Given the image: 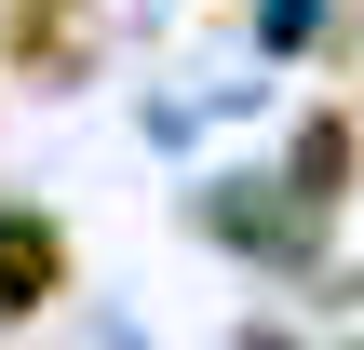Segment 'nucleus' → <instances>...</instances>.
Here are the masks:
<instances>
[{
	"label": "nucleus",
	"instance_id": "1",
	"mask_svg": "<svg viewBox=\"0 0 364 350\" xmlns=\"http://www.w3.org/2000/svg\"><path fill=\"white\" fill-rule=\"evenodd\" d=\"M68 297V229L41 202H0V324H41Z\"/></svg>",
	"mask_w": 364,
	"mask_h": 350
},
{
	"label": "nucleus",
	"instance_id": "2",
	"mask_svg": "<svg viewBox=\"0 0 364 350\" xmlns=\"http://www.w3.org/2000/svg\"><path fill=\"white\" fill-rule=\"evenodd\" d=\"M297 202H351V121H338V108L297 135Z\"/></svg>",
	"mask_w": 364,
	"mask_h": 350
}]
</instances>
